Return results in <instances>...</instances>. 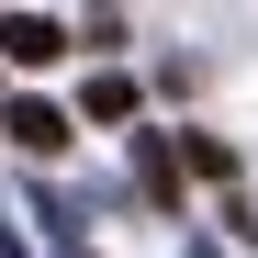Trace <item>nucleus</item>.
<instances>
[{
  "label": "nucleus",
  "mask_w": 258,
  "mask_h": 258,
  "mask_svg": "<svg viewBox=\"0 0 258 258\" xmlns=\"http://www.w3.org/2000/svg\"><path fill=\"white\" fill-rule=\"evenodd\" d=\"M0 56H12V68H56V56H68V34H56L45 12H12V23H0Z\"/></svg>",
  "instance_id": "f257e3e1"
},
{
  "label": "nucleus",
  "mask_w": 258,
  "mask_h": 258,
  "mask_svg": "<svg viewBox=\"0 0 258 258\" xmlns=\"http://www.w3.org/2000/svg\"><path fill=\"white\" fill-rule=\"evenodd\" d=\"M0 135H12L23 157H56V146H68V112H56V101H12V112H0Z\"/></svg>",
  "instance_id": "f03ea898"
},
{
  "label": "nucleus",
  "mask_w": 258,
  "mask_h": 258,
  "mask_svg": "<svg viewBox=\"0 0 258 258\" xmlns=\"http://www.w3.org/2000/svg\"><path fill=\"white\" fill-rule=\"evenodd\" d=\"M79 112H90V123H123V112H135V79H90Z\"/></svg>",
  "instance_id": "7ed1b4c3"
}]
</instances>
